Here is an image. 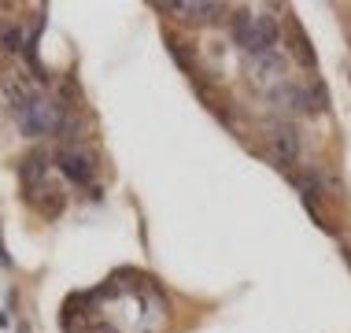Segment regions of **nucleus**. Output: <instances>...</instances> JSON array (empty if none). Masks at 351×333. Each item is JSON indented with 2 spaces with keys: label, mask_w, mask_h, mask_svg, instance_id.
Masks as SVG:
<instances>
[{
  "label": "nucleus",
  "mask_w": 351,
  "mask_h": 333,
  "mask_svg": "<svg viewBox=\"0 0 351 333\" xmlns=\"http://www.w3.org/2000/svg\"><path fill=\"white\" fill-rule=\"evenodd\" d=\"M300 152H303V141H300V126L289 119L274 122V126L267 130V156L274 159L278 167H296L300 163Z\"/></svg>",
  "instance_id": "obj_1"
},
{
  "label": "nucleus",
  "mask_w": 351,
  "mask_h": 333,
  "mask_svg": "<svg viewBox=\"0 0 351 333\" xmlns=\"http://www.w3.org/2000/svg\"><path fill=\"white\" fill-rule=\"evenodd\" d=\"M60 115L63 111L56 108L49 97L37 93L34 100H26L23 108H19V126H23L26 137H45V133H52L56 126H60Z\"/></svg>",
  "instance_id": "obj_2"
},
{
  "label": "nucleus",
  "mask_w": 351,
  "mask_h": 333,
  "mask_svg": "<svg viewBox=\"0 0 351 333\" xmlns=\"http://www.w3.org/2000/svg\"><path fill=\"white\" fill-rule=\"evenodd\" d=\"M248 82L255 89H263L270 97L274 89L285 82V63L278 52H259V56H248Z\"/></svg>",
  "instance_id": "obj_3"
},
{
  "label": "nucleus",
  "mask_w": 351,
  "mask_h": 333,
  "mask_svg": "<svg viewBox=\"0 0 351 333\" xmlns=\"http://www.w3.org/2000/svg\"><path fill=\"white\" fill-rule=\"evenodd\" d=\"M56 163H60L63 174L78 185H89L93 174H97V163H93V156L82 145H60L56 148Z\"/></svg>",
  "instance_id": "obj_4"
},
{
  "label": "nucleus",
  "mask_w": 351,
  "mask_h": 333,
  "mask_svg": "<svg viewBox=\"0 0 351 333\" xmlns=\"http://www.w3.org/2000/svg\"><path fill=\"white\" fill-rule=\"evenodd\" d=\"M270 104L281 111L285 119L292 122V115H303V111H311V93H307V85H300V82H289L285 78L278 89L270 93Z\"/></svg>",
  "instance_id": "obj_5"
},
{
  "label": "nucleus",
  "mask_w": 351,
  "mask_h": 333,
  "mask_svg": "<svg viewBox=\"0 0 351 333\" xmlns=\"http://www.w3.org/2000/svg\"><path fill=\"white\" fill-rule=\"evenodd\" d=\"M0 97L19 111L26 100L37 97V89H34V82H30V74H26V71H4V74H0Z\"/></svg>",
  "instance_id": "obj_6"
},
{
  "label": "nucleus",
  "mask_w": 351,
  "mask_h": 333,
  "mask_svg": "<svg viewBox=\"0 0 351 333\" xmlns=\"http://www.w3.org/2000/svg\"><path fill=\"white\" fill-rule=\"evenodd\" d=\"M159 8L174 19H185V23H215L218 12H226L222 4H204V0H174V4H159Z\"/></svg>",
  "instance_id": "obj_7"
},
{
  "label": "nucleus",
  "mask_w": 351,
  "mask_h": 333,
  "mask_svg": "<svg viewBox=\"0 0 351 333\" xmlns=\"http://www.w3.org/2000/svg\"><path fill=\"white\" fill-rule=\"evenodd\" d=\"M289 52H292V60H296L303 71H315L318 67V56H315V49H311L307 34H303V26L296 23V19L289 23Z\"/></svg>",
  "instance_id": "obj_8"
},
{
  "label": "nucleus",
  "mask_w": 351,
  "mask_h": 333,
  "mask_svg": "<svg viewBox=\"0 0 351 333\" xmlns=\"http://www.w3.org/2000/svg\"><path fill=\"white\" fill-rule=\"evenodd\" d=\"M30 204H34L45 218H56V215L63 211V193H60V189H52L49 182H41V185L30 189Z\"/></svg>",
  "instance_id": "obj_9"
},
{
  "label": "nucleus",
  "mask_w": 351,
  "mask_h": 333,
  "mask_svg": "<svg viewBox=\"0 0 351 333\" xmlns=\"http://www.w3.org/2000/svg\"><path fill=\"white\" fill-rule=\"evenodd\" d=\"M45 152H34V156H26L23 159V182H26V189H34V185H41L45 182V170H49V163H45Z\"/></svg>",
  "instance_id": "obj_10"
},
{
  "label": "nucleus",
  "mask_w": 351,
  "mask_h": 333,
  "mask_svg": "<svg viewBox=\"0 0 351 333\" xmlns=\"http://www.w3.org/2000/svg\"><path fill=\"white\" fill-rule=\"evenodd\" d=\"M19 45H23V34H19V30H8V34H4V49H12V52H15Z\"/></svg>",
  "instance_id": "obj_11"
},
{
  "label": "nucleus",
  "mask_w": 351,
  "mask_h": 333,
  "mask_svg": "<svg viewBox=\"0 0 351 333\" xmlns=\"http://www.w3.org/2000/svg\"><path fill=\"white\" fill-rule=\"evenodd\" d=\"M340 252H344V260H348V266H351V233L344 237V244H340Z\"/></svg>",
  "instance_id": "obj_12"
},
{
  "label": "nucleus",
  "mask_w": 351,
  "mask_h": 333,
  "mask_svg": "<svg viewBox=\"0 0 351 333\" xmlns=\"http://www.w3.org/2000/svg\"><path fill=\"white\" fill-rule=\"evenodd\" d=\"M89 333H115V330H108V326H97V330H89Z\"/></svg>",
  "instance_id": "obj_13"
}]
</instances>
